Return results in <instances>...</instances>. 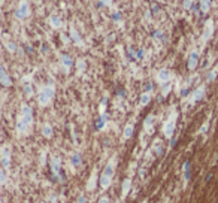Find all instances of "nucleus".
<instances>
[{
    "label": "nucleus",
    "mask_w": 218,
    "mask_h": 203,
    "mask_svg": "<svg viewBox=\"0 0 218 203\" xmlns=\"http://www.w3.org/2000/svg\"><path fill=\"white\" fill-rule=\"evenodd\" d=\"M23 91H24V94L27 96V97H32L33 96V87H32V84L27 81H24L23 84Z\"/></svg>",
    "instance_id": "nucleus-10"
},
{
    "label": "nucleus",
    "mask_w": 218,
    "mask_h": 203,
    "mask_svg": "<svg viewBox=\"0 0 218 203\" xmlns=\"http://www.w3.org/2000/svg\"><path fill=\"white\" fill-rule=\"evenodd\" d=\"M42 134H44L46 139L52 137V127H51V124H44V127H42Z\"/></svg>",
    "instance_id": "nucleus-15"
},
{
    "label": "nucleus",
    "mask_w": 218,
    "mask_h": 203,
    "mask_svg": "<svg viewBox=\"0 0 218 203\" xmlns=\"http://www.w3.org/2000/svg\"><path fill=\"white\" fill-rule=\"evenodd\" d=\"M114 167H115V164H114V160H111V161L106 164V167H105L103 173H105L106 176H111V178H112V175H114V170H115Z\"/></svg>",
    "instance_id": "nucleus-11"
},
{
    "label": "nucleus",
    "mask_w": 218,
    "mask_h": 203,
    "mask_svg": "<svg viewBox=\"0 0 218 203\" xmlns=\"http://www.w3.org/2000/svg\"><path fill=\"white\" fill-rule=\"evenodd\" d=\"M54 94H55V88H54V84L49 82L46 87H42L38 93V102L41 106H46L51 103V100L54 99Z\"/></svg>",
    "instance_id": "nucleus-1"
},
{
    "label": "nucleus",
    "mask_w": 218,
    "mask_h": 203,
    "mask_svg": "<svg viewBox=\"0 0 218 203\" xmlns=\"http://www.w3.org/2000/svg\"><path fill=\"white\" fill-rule=\"evenodd\" d=\"M99 203H111V202H109V197H102L99 200Z\"/></svg>",
    "instance_id": "nucleus-31"
},
{
    "label": "nucleus",
    "mask_w": 218,
    "mask_h": 203,
    "mask_svg": "<svg viewBox=\"0 0 218 203\" xmlns=\"http://www.w3.org/2000/svg\"><path fill=\"white\" fill-rule=\"evenodd\" d=\"M0 157H11V146H3L0 151Z\"/></svg>",
    "instance_id": "nucleus-21"
},
{
    "label": "nucleus",
    "mask_w": 218,
    "mask_h": 203,
    "mask_svg": "<svg viewBox=\"0 0 218 203\" xmlns=\"http://www.w3.org/2000/svg\"><path fill=\"white\" fill-rule=\"evenodd\" d=\"M51 169H52V175H55V176L61 173V160H60V157H52Z\"/></svg>",
    "instance_id": "nucleus-7"
},
{
    "label": "nucleus",
    "mask_w": 218,
    "mask_h": 203,
    "mask_svg": "<svg viewBox=\"0 0 218 203\" xmlns=\"http://www.w3.org/2000/svg\"><path fill=\"white\" fill-rule=\"evenodd\" d=\"M143 57V49L142 51H137V54H136V58H142Z\"/></svg>",
    "instance_id": "nucleus-32"
},
{
    "label": "nucleus",
    "mask_w": 218,
    "mask_h": 203,
    "mask_svg": "<svg viewBox=\"0 0 218 203\" xmlns=\"http://www.w3.org/2000/svg\"><path fill=\"white\" fill-rule=\"evenodd\" d=\"M41 203H46V202H41Z\"/></svg>",
    "instance_id": "nucleus-38"
},
{
    "label": "nucleus",
    "mask_w": 218,
    "mask_h": 203,
    "mask_svg": "<svg viewBox=\"0 0 218 203\" xmlns=\"http://www.w3.org/2000/svg\"><path fill=\"white\" fill-rule=\"evenodd\" d=\"M108 122V114H105V112H102V115L99 117V120L96 121V127L99 128V130H102L103 128V125Z\"/></svg>",
    "instance_id": "nucleus-9"
},
{
    "label": "nucleus",
    "mask_w": 218,
    "mask_h": 203,
    "mask_svg": "<svg viewBox=\"0 0 218 203\" xmlns=\"http://www.w3.org/2000/svg\"><path fill=\"white\" fill-rule=\"evenodd\" d=\"M112 18H114V21H115V23L121 21V12H120V11H115V12H114V15H112Z\"/></svg>",
    "instance_id": "nucleus-26"
},
{
    "label": "nucleus",
    "mask_w": 218,
    "mask_h": 203,
    "mask_svg": "<svg viewBox=\"0 0 218 203\" xmlns=\"http://www.w3.org/2000/svg\"><path fill=\"white\" fill-rule=\"evenodd\" d=\"M69 33H70V41L73 42L76 46H82V45H84V41H82L81 35L78 33V30H76L75 27H70V29H69Z\"/></svg>",
    "instance_id": "nucleus-4"
},
{
    "label": "nucleus",
    "mask_w": 218,
    "mask_h": 203,
    "mask_svg": "<svg viewBox=\"0 0 218 203\" xmlns=\"http://www.w3.org/2000/svg\"><path fill=\"white\" fill-rule=\"evenodd\" d=\"M149 100H151V96H149L148 93H143V94L140 96V106H146V105L149 103Z\"/></svg>",
    "instance_id": "nucleus-20"
},
{
    "label": "nucleus",
    "mask_w": 218,
    "mask_h": 203,
    "mask_svg": "<svg viewBox=\"0 0 218 203\" xmlns=\"http://www.w3.org/2000/svg\"><path fill=\"white\" fill-rule=\"evenodd\" d=\"M30 14H32V9H30L29 0H21L20 5H18V8L15 9V18L20 20V21H23V20L29 18Z\"/></svg>",
    "instance_id": "nucleus-2"
},
{
    "label": "nucleus",
    "mask_w": 218,
    "mask_h": 203,
    "mask_svg": "<svg viewBox=\"0 0 218 203\" xmlns=\"http://www.w3.org/2000/svg\"><path fill=\"white\" fill-rule=\"evenodd\" d=\"M76 69H78V73H82L85 69H87V61L84 58H79L76 61Z\"/></svg>",
    "instance_id": "nucleus-16"
},
{
    "label": "nucleus",
    "mask_w": 218,
    "mask_h": 203,
    "mask_svg": "<svg viewBox=\"0 0 218 203\" xmlns=\"http://www.w3.org/2000/svg\"><path fill=\"white\" fill-rule=\"evenodd\" d=\"M133 131H134V125L133 124H127L124 127V133H123L124 139H130L131 136H133Z\"/></svg>",
    "instance_id": "nucleus-12"
},
{
    "label": "nucleus",
    "mask_w": 218,
    "mask_h": 203,
    "mask_svg": "<svg viewBox=\"0 0 218 203\" xmlns=\"http://www.w3.org/2000/svg\"><path fill=\"white\" fill-rule=\"evenodd\" d=\"M152 122H154V117H152V115H148V117L145 118V122H143L145 128H149V127L152 125Z\"/></svg>",
    "instance_id": "nucleus-24"
},
{
    "label": "nucleus",
    "mask_w": 218,
    "mask_h": 203,
    "mask_svg": "<svg viewBox=\"0 0 218 203\" xmlns=\"http://www.w3.org/2000/svg\"><path fill=\"white\" fill-rule=\"evenodd\" d=\"M29 127H30V125H29L27 122H24L21 118H20L18 122H17V133H18V134H26Z\"/></svg>",
    "instance_id": "nucleus-8"
},
{
    "label": "nucleus",
    "mask_w": 218,
    "mask_h": 203,
    "mask_svg": "<svg viewBox=\"0 0 218 203\" xmlns=\"http://www.w3.org/2000/svg\"><path fill=\"white\" fill-rule=\"evenodd\" d=\"M139 175H140V178H143V176H145V170H143V169L139 170Z\"/></svg>",
    "instance_id": "nucleus-34"
},
{
    "label": "nucleus",
    "mask_w": 218,
    "mask_h": 203,
    "mask_svg": "<svg viewBox=\"0 0 218 203\" xmlns=\"http://www.w3.org/2000/svg\"><path fill=\"white\" fill-rule=\"evenodd\" d=\"M111 179H112L111 176H106V175L103 173V175L100 176V187H102L103 190H105V188H108V187L111 185Z\"/></svg>",
    "instance_id": "nucleus-13"
},
{
    "label": "nucleus",
    "mask_w": 218,
    "mask_h": 203,
    "mask_svg": "<svg viewBox=\"0 0 218 203\" xmlns=\"http://www.w3.org/2000/svg\"><path fill=\"white\" fill-rule=\"evenodd\" d=\"M72 164L75 167H78V166L82 164V155L79 152H73V155H72Z\"/></svg>",
    "instance_id": "nucleus-14"
},
{
    "label": "nucleus",
    "mask_w": 218,
    "mask_h": 203,
    "mask_svg": "<svg viewBox=\"0 0 218 203\" xmlns=\"http://www.w3.org/2000/svg\"><path fill=\"white\" fill-rule=\"evenodd\" d=\"M0 163L5 169L11 167V157H0Z\"/></svg>",
    "instance_id": "nucleus-22"
},
{
    "label": "nucleus",
    "mask_w": 218,
    "mask_h": 203,
    "mask_svg": "<svg viewBox=\"0 0 218 203\" xmlns=\"http://www.w3.org/2000/svg\"><path fill=\"white\" fill-rule=\"evenodd\" d=\"M60 61H61V66H63L64 73H67V72H69V69H70V67H72V64H73V58H72L69 54H63V55L60 57Z\"/></svg>",
    "instance_id": "nucleus-5"
},
{
    "label": "nucleus",
    "mask_w": 218,
    "mask_h": 203,
    "mask_svg": "<svg viewBox=\"0 0 218 203\" xmlns=\"http://www.w3.org/2000/svg\"><path fill=\"white\" fill-rule=\"evenodd\" d=\"M61 39H63V42H66V43H67V38H66V36H64V35H61Z\"/></svg>",
    "instance_id": "nucleus-36"
},
{
    "label": "nucleus",
    "mask_w": 218,
    "mask_h": 203,
    "mask_svg": "<svg viewBox=\"0 0 218 203\" xmlns=\"http://www.w3.org/2000/svg\"><path fill=\"white\" fill-rule=\"evenodd\" d=\"M6 182V173L3 169H0V184H5Z\"/></svg>",
    "instance_id": "nucleus-27"
},
{
    "label": "nucleus",
    "mask_w": 218,
    "mask_h": 203,
    "mask_svg": "<svg viewBox=\"0 0 218 203\" xmlns=\"http://www.w3.org/2000/svg\"><path fill=\"white\" fill-rule=\"evenodd\" d=\"M78 203H87L85 196H79V197H78Z\"/></svg>",
    "instance_id": "nucleus-30"
},
{
    "label": "nucleus",
    "mask_w": 218,
    "mask_h": 203,
    "mask_svg": "<svg viewBox=\"0 0 218 203\" xmlns=\"http://www.w3.org/2000/svg\"><path fill=\"white\" fill-rule=\"evenodd\" d=\"M99 2H100L102 6H106V8H109L112 5V0H99Z\"/></svg>",
    "instance_id": "nucleus-28"
},
{
    "label": "nucleus",
    "mask_w": 218,
    "mask_h": 203,
    "mask_svg": "<svg viewBox=\"0 0 218 203\" xmlns=\"http://www.w3.org/2000/svg\"><path fill=\"white\" fill-rule=\"evenodd\" d=\"M0 84H2L3 87H11V85H12V81H11V78H9L8 73H3V75L0 76Z\"/></svg>",
    "instance_id": "nucleus-17"
},
{
    "label": "nucleus",
    "mask_w": 218,
    "mask_h": 203,
    "mask_svg": "<svg viewBox=\"0 0 218 203\" xmlns=\"http://www.w3.org/2000/svg\"><path fill=\"white\" fill-rule=\"evenodd\" d=\"M157 79L160 82H164V81H167L169 79V72L166 70V69H163V70H160L158 72V75H157Z\"/></svg>",
    "instance_id": "nucleus-18"
},
{
    "label": "nucleus",
    "mask_w": 218,
    "mask_h": 203,
    "mask_svg": "<svg viewBox=\"0 0 218 203\" xmlns=\"http://www.w3.org/2000/svg\"><path fill=\"white\" fill-rule=\"evenodd\" d=\"M20 118L24 122H27L29 125L32 124V121H33V111H32V108L29 105H23L21 106V117Z\"/></svg>",
    "instance_id": "nucleus-3"
},
{
    "label": "nucleus",
    "mask_w": 218,
    "mask_h": 203,
    "mask_svg": "<svg viewBox=\"0 0 218 203\" xmlns=\"http://www.w3.org/2000/svg\"><path fill=\"white\" fill-rule=\"evenodd\" d=\"M172 133H173V124L169 122V124L164 125V134H166V136H170Z\"/></svg>",
    "instance_id": "nucleus-23"
},
{
    "label": "nucleus",
    "mask_w": 218,
    "mask_h": 203,
    "mask_svg": "<svg viewBox=\"0 0 218 203\" xmlns=\"http://www.w3.org/2000/svg\"><path fill=\"white\" fill-rule=\"evenodd\" d=\"M6 48H8V51H11V52H15V51H17V45H15L14 42H6Z\"/></svg>",
    "instance_id": "nucleus-25"
},
{
    "label": "nucleus",
    "mask_w": 218,
    "mask_h": 203,
    "mask_svg": "<svg viewBox=\"0 0 218 203\" xmlns=\"http://www.w3.org/2000/svg\"><path fill=\"white\" fill-rule=\"evenodd\" d=\"M48 23H49V26H51L52 29H55V30L61 29V26H63V21H61V18H60L57 14H51L49 18H48Z\"/></svg>",
    "instance_id": "nucleus-6"
},
{
    "label": "nucleus",
    "mask_w": 218,
    "mask_h": 203,
    "mask_svg": "<svg viewBox=\"0 0 218 203\" xmlns=\"http://www.w3.org/2000/svg\"><path fill=\"white\" fill-rule=\"evenodd\" d=\"M3 73H6V70H5V69H3V66L0 64V76H2Z\"/></svg>",
    "instance_id": "nucleus-33"
},
{
    "label": "nucleus",
    "mask_w": 218,
    "mask_h": 203,
    "mask_svg": "<svg viewBox=\"0 0 218 203\" xmlns=\"http://www.w3.org/2000/svg\"><path fill=\"white\" fill-rule=\"evenodd\" d=\"M41 163H42V164H44V163H45V152H44V154H42V157H41Z\"/></svg>",
    "instance_id": "nucleus-37"
},
{
    "label": "nucleus",
    "mask_w": 218,
    "mask_h": 203,
    "mask_svg": "<svg viewBox=\"0 0 218 203\" xmlns=\"http://www.w3.org/2000/svg\"><path fill=\"white\" fill-rule=\"evenodd\" d=\"M130 187H131V179L130 178L124 179V182H123V196H126L130 191Z\"/></svg>",
    "instance_id": "nucleus-19"
},
{
    "label": "nucleus",
    "mask_w": 218,
    "mask_h": 203,
    "mask_svg": "<svg viewBox=\"0 0 218 203\" xmlns=\"http://www.w3.org/2000/svg\"><path fill=\"white\" fill-rule=\"evenodd\" d=\"M51 202H57V196H51Z\"/></svg>",
    "instance_id": "nucleus-35"
},
{
    "label": "nucleus",
    "mask_w": 218,
    "mask_h": 203,
    "mask_svg": "<svg viewBox=\"0 0 218 203\" xmlns=\"http://www.w3.org/2000/svg\"><path fill=\"white\" fill-rule=\"evenodd\" d=\"M106 105H108V99H106V97H103V100H102V105H100V106H102V112L105 111V106H106Z\"/></svg>",
    "instance_id": "nucleus-29"
}]
</instances>
